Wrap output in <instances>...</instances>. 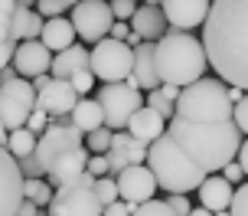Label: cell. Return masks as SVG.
I'll list each match as a JSON object with an SVG mask.
<instances>
[{
  "label": "cell",
  "instance_id": "4dcf8cb0",
  "mask_svg": "<svg viewBox=\"0 0 248 216\" xmlns=\"http://www.w3.org/2000/svg\"><path fill=\"white\" fill-rule=\"evenodd\" d=\"M147 105L157 115H163V118H173V115H176V102H170L160 89H157V92H147Z\"/></svg>",
  "mask_w": 248,
  "mask_h": 216
},
{
  "label": "cell",
  "instance_id": "cb8c5ba5",
  "mask_svg": "<svg viewBox=\"0 0 248 216\" xmlns=\"http://www.w3.org/2000/svg\"><path fill=\"white\" fill-rule=\"evenodd\" d=\"M75 36H78V30H75L72 17H52V20H46V30H43L39 39L52 52H62V50H69V46H75Z\"/></svg>",
  "mask_w": 248,
  "mask_h": 216
},
{
  "label": "cell",
  "instance_id": "836d02e7",
  "mask_svg": "<svg viewBox=\"0 0 248 216\" xmlns=\"http://www.w3.org/2000/svg\"><path fill=\"white\" fill-rule=\"evenodd\" d=\"M26 128H30L33 134H43V131H49V128H52V115H49V112H43V108H36V112L30 115Z\"/></svg>",
  "mask_w": 248,
  "mask_h": 216
},
{
  "label": "cell",
  "instance_id": "83f0119b",
  "mask_svg": "<svg viewBox=\"0 0 248 216\" xmlns=\"http://www.w3.org/2000/svg\"><path fill=\"white\" fill-rule=\"evenodd\" d=\"M111 141H114V131L108 125L98 128V131H92V134H85V144L92 154H108L111 151Z\"/></svg>",
  "mask_w": 248,
  "mask_h": 216
},
{
  "label": "cell",
  "instance_id": "7bdbcfd3",
  "mask_svg": "<svg viewBox=\"0 0 248 216\" xmlns=\"http://www.w3.org/2000/svg\"><path fill=\"white\" fill-rule=\"evenodd\" d=\"M160 92L170 99V102H180V95H183V89H176V85H160Z\"/></svg>",
  "mask_w": 248,
  "mask_h": 216
},
{
  "label": "cell",
  "instance_id": "60d3db41",
  "mask_svg": "<svg viewBox=\"0 0 248 216\" xmlns=\"http://www.w3.org/2000/svg\"><path fill=\"white\" fill-rule=\"evenodd\" d=\"M235 125L242 128V134H248V95L235 105Z\"/></svg>",
  "mask_w": 248,
  "mask_h": 216
},
{
  "label": "cell",
  "instance_id": "f1b7e54d",
  "mask_svg": "<svg viewBox=\"0 0 248 216\" xmlns=\"http://www.w3.org/2000/svg\"><path fill=\"white\" fill-rule=\"evenodd\" d=\"M82 0H39L36 3V10L46 17V20H52V17H62L65 10H75Z\"/></svg>",
  "mask_w": 248,
  "mask_h": 216
},
{
  "label": "cell",
  "instance_id": "b9f144b4",
  "mask_svg": "<svg viewBox=\"0 0 248 216\" xmlns=\"http://www.w3.org/2000/svg\"><path fill=\"white\" fill-rule=\"evenodd\" d=\"M16 216H39V206L33 203V200H23V206H20V213Z\"/></svg>",
  "mask_w": 248,
  "mask_h": 216
},
{
  "label": "cell",
  "instance_id": "484cf974",
  "mask_svg": "<svg viewBox=\"0 0 248 216\" xmlns=\"http://www.w3.org/2000/svg\"><path fill=\"white\" fill-rule=\"evenodd\" d=\"M36 144H39V134H33L30 128H16L10 134H3V148H7L16 161L33 157V154H36Z\"/></svg>",
  "mask_w": 248,
  "mask_h": 216
},
{
  "label": "cell",
  "instance_id": "74e56055",
  "mask_svg": "<svg viewBox=\"0 0 248 216\" xmlns=\"http://www.w3.org/2000/svg\"><path fill=\"white\" fill-rule=\"evenodd\" d=\"M167 203H170V210H173L176 216H189V213H193V206H189V200H186V193H167Z\"/></svg>",
  "mask_w": 248,
  "mask_h": 216
},
{
  "label": "cell",
  "instance_id": "3957f363",
  "mask_svg": "<svg viewBox=\"0 0 248 216\" xmlns=\"http://www.w3.org/2000/svg\"><path fill=\"white\" fill-rule=\"evenodd\" d=\"M206 46L202 39L186 33V30H170L163 39H157V72L163 85L189 89L193 82L206 79Z\"/></svg>",
  "mask_w": 248,
  "mask_h": 216
},
{
  "label": "cell",
  "instance_id": "f6af8a7d",
  "mask_svg": "<svg viewBox=\"0 0 248 216\" xmlns=\"http://www.w3.org/2000/svg\"><path fill=\"white\" fill-rule=\"evenodd\" d=\"M189 216H216V213L206 210V206H193V213H189Z\"/></svg>",
  "mask_w": 248,
  "mask_h": 216
},
{
  "label": "cell",
  "instance_id": "f546056e",
  "mask_svg": "<svg viewBox=\"0 0 248 216\" xmlns=\"http://www.w3.org/2000/svg\"><path fill=\"white\" fill-rule=\"evenodd\" d=\"M95 190H98V200L105 206H111L121 200V190H118V177H98V183H95Z\"/></svg>",
  "mask_w": 248,
  "mask_h": 216
},
{
  "label": "cell",
  "instance_id": "8d00e7d4",
  "mask_svg": "<svg viewBox=\"0 0 248 216\" xmlns=\"http://www.w3.org/2000/svg\"><path fill=\"white\" fill-rule=\"evenodd\" d=\"M232 216H248V180L242 187H235V197H232Z\"/></svg>",
  "mask_w": 248,
  "mask_h": 216
},
{
  "label": "cell",
  "instance_id": "ab89813d",
  "mask_svg": "<svg viewBox=\"0 0 248 216\" xmlns=\"http://www.w3.org/2000/svg\"><path fill=\"white\" fill-rule=\"evenodd\" d=\"M222 177L229 180V183H238V180L245 177V167L238 164V161H232V164H225V167H222Z\"/></svg>",
  "mask_w": 248,
  "mask_h": 216
},
{
  "label": "cell",
  "instance_id": "8fae6325",
  "mask_svg": "<svg viewBox=\"0 0 248 216\" xmlns=\"http://www.w3.org/2000/svg\"><path fill=\"white\" fill-rule=\"evenodd\" d=\"M82 144H85V134L75 125H56V121H52L49 131L39 134V144H36V154H33V157L39 161L43 174L49 177V170L59 164V157H65L69 151L82 148Z\"/></svg>",
  "mask_w": 248,
  "mask_h": 216
},
{
  "label": "cell",
  "instance_id": "e0dca14e",
  "mask_svg": "<svg viewBox=\"0 0 248 216\" xmlns=\"http://www.w3.org/2000/svg\"><path fill=\"white\" fill-rule=\"evenodd\" d=\"M147 154H150V148H147V144H140L131 131H114L111 151H108L111 177H118L121 170H127V167H134V164H147Z\"/></svg>",
  "mask_w": 248,
  "mask_h": 216
},
{
  "label": "cell",
  "instance_id": "5b68a950",
  "mask_svg": "<svg viewBox=\"0 0 248 216\" xmlns=\"http://www.w3.org/2000/svg\"><path fill=\"white\" fill-rule=\"evenodd\" d=\"M176 118L196 121V125H219L235 118V102L229 99L222 79H199L189 89H183L176 102Z\"/></svg>",
  "mask_w": 248,
  "mask_h": 216
},
{
  "label": "cell",
  "instance_id": "8992f818",
  "mask_svg": "<svg viewBox=\"0 0 248 216\" xmlns=\"http://www.w3.org/2000/svg\"><path fill=\"white\" fill-rule=\"evenodd\" d=\"M39 108V92L33 85V79H23L13 66L3 69V79H0V121H3V131L10 134L16 128H26L30 115Z\"/></svg>",
  "mask_w": 248,
  "mask_h": 216
},
{
  "label": "cell",
  "instance_id": "d6a6232c",
  "mask_svg": "<svg viewBox=\"0 0 248 216\" xmlns=\"http://www.w3.org/2000/svg\"><path fill=\"white\" fill-rule=\"evenodd\" d=\"M95 79H98V76H95V72H92V69H82V72H75V76L69 79V82H72L75 89H78V95H82V99H85L88 92L95 89Z\"/></svg>",
  "mask_w": 248,
  "mask_h": 216
},
{
  "label": "cell",
  "instance_id": "d4e9b609",
  "mask_svg": "<svg viewBox=\"0 0 248 216\" xmlns=\"http://www.w3.org/2000/svg\"><path fill=\"white\" fill-rule=\"evenodd\" d=\"M72 125L78 128L82 134H92V131L105 128V108H101L98 99H82L78 108L72 112Z\"/></svg>",
  "mask_w": 248,
  "mask_h": 216
},
{
  "label": "cell",
  "instance_id": "603a6c76",
  "mask_svg": "<svg viewBox=\"0 0 248 216\" xmlns=\"http://www.w3.org/2000/svg\"><path fill=\"white\" fill-rule=\"evenodd\" d=\"M82 69H92V52L85 46H69V50L56 52V59H52V76L56 79H72L75 72H82Z\"/></svg>",
  "mask_w": 248,
  "mask_h": 216
},
{
  "label": "cell",
  "instance_id": "ee69618b",
  "mask_svg": "<svg viewBox=\"0 0 248 216\" xmlns=\"http://www.w3.org/2000/svg\"><path fill=\"white\" fill-rule=\"evenodd\" d=\"M238 164L245 167V177H248V141L242 144V151H238Z\"/></svg>",
  "mask_w": 248,
  "mask_h": 216
},
{
  "label": "cell",
  "instance_id": "f35d334b",
  "mask_svg": "<svg viewBox=\"0 0 248 216\" xmlns=\"http://www.w3.org/2000/svg\"><path fill=\"white\" fill-rule=\"evenodd\" d=\"M134 210H137L134 203H127V200H118V203L105 206V216H134Z\"/></svg>",
  "mask_w": 248,
  "mask_h": 216
},
{
  "label": "cell",
  "instance_id": "e575fe53",
  "mask_svg": "<svg viewBox=\"0 0 248 216\" xmlns=\"http://www.w3.org/2000/svg\"><path fill=\"white\" fill-rule=\"evenodd\" d=\"M111 10H114V20L131 23L134 13H137V0H111Z\"/></svg>",
  "mask_w": 248,
  "mask_h": 216
},
{
  "label": "cell",
  "instance_id": "ac0fdd59",
  "mask_svg": "<svg viewBox=\"0 0 248 216\" xmlns=\"http://www.w3.org/2000/svg\"><path fill=\"white\" fill-rule=\"evenodd\" d=\"M127 82L137 85L140 92H157L163 85L160 72H157V43H140L134 50V72Z\"/></svg>",
  "mask_w": 248,
  "mask_h": 216
},
{
  "label": "cell",
  "instance_id": "d6986e66",
  "mask_svg": "<svg viewBox=\"0 0 248 216\" xmlns=\"http://www.w3.org/2000/svg\"><path fill=\"white\" fill-rule=\"evenodd\" d=\"M88 161H92V151H88V144H82V148L69 151L65 157H59V164L49 170L46 180H49L52 187H65V183L78 180L82 174H88Z\"/></svg>",
  "mask_w": 248,
  "mask_h": 216
},
{
  "label": "cell",
  "instance_id": "4fadbf2b",
  "mask_svg": "<svg viewBox=\"0 0 248 216\" xmlns=\"http://www.w3.org/2000/svg\"><path fill=\"white\" fill-rule=\"evenodd\" d=\"M118 190H121V200L140 206L147 200H154V193L160 190V183H157V177H154V170L147 164H134L118 174Z\"/></svg>",
  "mask_w": 248,
  "mask_h": 216
},
{
  "label": "cell",
  "instance_id": "7a4b0ae2",
  "mask_svg": "<svg viewBox=\"0 0 248 216\" xmlns=\"http://www.w3.org/2000/svg\"><path fill=\"white\" fill-rule=\"evenodd\" d=\"M167 131L176 138V144L189 154V161L199 164L206 174H222L225 164L238 161V151H242V128L232 121H219V125H196V121H183V118H170Z\"/></svg>",
  "mask_w": 248,
  "mask_h": 216
},
{
  "label": "cell",
  "instance_id": "5bb4252c",
  "mask_svg": "<svg viewBox=\"0 0 248 216\" xmlns=\"http://www.w3.org/2000/svg\"><path fill=\"white\" fill-rule=\"evenodd\" d=\"M52 59H56V52H52L43 39H26V43L16 46L13 69H16L23 79H36V76L52 72Z\"/></svg>",
  "mask_w": 248,
  "mask_h": 216
},
{
  "label": "cell",
  "instance_id": "30bf717a",
  "mask_svg": "<svg viewBox=\"0 0 248 216\" xmlns=\"http://www.w3.org/2000/svg\"><path fill=\"white\" fill-rule=\"evenodd\" d=\"M72 23H75V30H78V39L95 46V43L111 36V30H114L118 20H114L111 0H82L72 10Z\"/></svg>",
  "mask_w": 248,
  "mask_h": 216
},
{
  "label": "cell",
  "instance_id": "9c48e42d",
  "mask_svg": "<svg viewBox=\"0 0 248 216\" xmlns=\"http://www.w3.org/2000/svg\"><path fill=\"white\" fill-rule=\"evenodd\" d=\"M92 72L111 85V82H127L134 72V46H127L121 39H101L92 46Z\"/></svg>",
  "mask_w": 248,
  "mask_h": 216
},
{
  "label": "cell",
  "instance_id": "277c9868",
  "mask_svg": "<svg viewBox=\"0 0 248 216\" xmlns=\"http://www.w3.org/2000/svg\"><path fill=\"white\" fill-rule=\"evenodd\" d=\"M147 167L154 170V177H157V183H160V190H167V193L199 190V187L206 183V177H209L199 164L189 161V154L176 144V138L170 134V131L150 144Z\"/></svg>",
  "mask_w": 248,
  "mask_h": 216
},
{
  "label": "cell",
  "instance_id": "52a82bcc",
  "mask_svg": "<svg viewBox=\"0 0 248 216\" xmlns=\"http://www.w3.org/2000/svg\"><path fill=\"white\" fill-rule=\"evenodd\" d=\"M95 183H98L95 174H82L72 183L56 187V197L49 203V216H105V203L98 200Z\"/></svg>",
  "mask_w": 248,
  "mask_h": 216
},
{
  "label": "cell",
  "instance_id": "44dd1931",
  "mask_svg": "<svg viewBox=\"0 0 248 216\" xmlns=\"http://www.w3.org/2000/svg\"><path fill=\"white\" fill-rule=\"evenodd\" d=\"M196 193H199V203L206 206V210H212V213L232 210V197H235V190H232V183H229L222 174H209L206 183H202Z\"/></svg>",
  "mask_w": 248,
  "mask_h": 216
},
{
  "label": "cell",
  "instance_id": "ba28073f",
  "mask_svg": "<svg viewBox=\"0 0 248 216\" xmlns=\"http://www.w3.org/2000/svg\"><path fill=\"white\" fill-rule=\"evenodd\" d=\"M98 102L105 108V125L111 131H127L131 118L147 105V99L131 82H111V85L98 89Z\"/></svg>",
  "mask_w": 248,
  "mask_h": 216
},
{
  "label": "cell",
  "instance_id": "9a60e30c",
  "mask_svg": "<svg viewBox=\"0 0 248 216\" xmlns=\"http://www.w3.org/2000/svg\"><path fill=\"white\" fill-rule=\"evenodd\" d=\"M78 102H82V95H78V89H75L69 79H56V76H52V82L39 92V108L49 112L52 118H65V115H72L75 108H78Z\"/></svg>",
  "mask_w": 248,
  "mask_h": 216
},
{
  "label": "cell",
  "instance_id": "6da1fadb",
  "mask_svg": "<svg viewBox=\"0 0 248 216\" xmlns=\"http://www.w3.org/2000/svg\"><path fill=\"white\" fill-rule=\"evenodd\" d=\"M202 46L219 79L248 92V0H212Z\"/></svg>",
  "mask_w": 248,
  "mask_h": 216
},
{
  "label": "cell",
  "instance_id": "2e32d148",
  "mask_svg": "<svg viewBox=\"0 0 248 216\" xmlns=\"http://www.w3.org/2000/svg\"><path fill=\"white\" fill-rule=\"evenodd\" d=\"M212 10V0H163V13L173 30H196V26H206Z\"/></svg>",
  "mask_w": 248,
  "mask_h": 216
},
{
  "label": "cell",
  "instance_id": "bcb514c9",
  "mask_svg": "<svg viewBox=\"0 0 248 216\" xmlns=\"http://www.w3.org/2000/svg\"><path fill=\"white\" fill-rule=\"evenodd\" d=\"M20 7H30V3H39V0H16Z\"/></svg>",
  "mask_w": 248,
  "mask_h": 216
},
{
  "label": "cell",
  "instance_id": "d590c367",
  "mask_svg": "<svg viewBox=\"0 0 248 216\" xmlns=\"http://www.w3.org/2000/svg\"><path fill=\"white\" fill-rule=\"evenodd\" d=\"M88 174H95V177H111V161H108V154H92Z\"/></svg>",
  "mask_w": 248,
  "mask_h": 216
},
{
  "label": "cell",
  "instance_id": "7c38bea8",
  "mask_svg": "<svg viewBox=\"0 0 248 216\" xmlns=\"http://www.w3.org/2000/svg\"><path fill=\"white\" fill-rule=\"evenodd\" d=\"M0 183H3V210H0V216H16L26 200V174L20 167V161L7 148L0 154Z\"/></svg>",
  "mask_w": 248,
  "mask_h": 216
},
{
  "label": "cell",
  "instance_id": "ffe728a7",
  "mask_svg": "<svg viewBox=\"0 0 248 216\" xmlns=\"http://www.w3.org/2000/svg\"><path fill=\"white\" fill-rule=\"evenodd\" d=\"M167 13H163V7H150V3H144V7H137L134 20H131V26H134V33L144 43H157V39H163L170 30H167Z\"/></svg>",
  "mask_w": 248,
  "mask_h": 216
},
{
  "label": "cell",
  "instance_id": "4316f807",
  "mask_svg": "<svg viewBox=\"0 0 248 216\" xmlns=\"http://www.w3.org/2000/svg\"><path fill=\"white\" fill-rule=\"evenodd\" d=\"M52 197H56V187H52L46 177H26V200H33L39 210H49Z\"/></svg>",
  "mask_w": 248,
  "mask_h": 216
},
{
  "label": "cell",
  "instance_id": "1f68e13d",
  "mask_svg": "<svg viewBox=\"0 0 248 216\" xmlns=\"http://www.w3.org/2000/svg\"><path fill=\"white\" fill-rule=\"evenodd\" d=\"M134 216H176V213L170 210L167 200H147V203H140L134 210Z\"/></svg>",
  "mask_w": 248,
  "mask_h": 216
},
{
  "label": "cell",
  "instance_id": "7402d4cb",
  "mask_svg": "<svg viewBox=\"0 0 248 216\" xmlns=\"http://www.w3.org/2000/svg\"><path fill=\"white\" fill-rule=\"evenodd\" d=\"M127 131H131L140 144H147V148H150L157 138H163V134H167V118H163V115H157L150 105H144V108L131 118Z\"/></svg>",
  "mask_w": 248,
  "mask_h": 216
},
{
  "label": "cell",
  "instance_id": "7dc6e473",
  "mask_svg": "<svg viewBox=\"0 0 248 216\" xmlns=\"http://www.w3.org/2000/svg\"><path fill=\"white\" fill-rule=\"evenodd\" d=\"M216 216H232V210H222V213H216Z\"/></svg>",
  "mask_w": 248,
  "mask_h": 216
}]
</instances>
